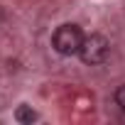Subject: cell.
I'll list each match as a JSON object with an SVG mask.
<instances>
[{"mask_svg": "<svg viewBox=\"0 0 125 125\" xmlns=\"http://www.w3.org/2000/svg\"><path fill=\"white\" fill-rule=\"evenodd\" d=\"M81 44H83V32H81V27H76V25H61V27H56V32L52 34V47H54L59 54H64V56L79 54Z\"/></svg>", "mask_w": 125, "mask_h": 125, "instance_id": "obj_1", "label": "cell"}, {"mask_svg": "<svg viewBox=\"0 0 125 125\" xmlns=\"http://www.w3.org/2000/svg\"><path fill=\"white\" fill-rule=\"evenodd\" d=\"M108 52H110V42L103 37V34H88L83 37V44L79 49V56L83 64H103L108 59Z\"/></svg>", "mask_w": 125, "mask_h": 125, "instance_id": "obj_2", "label": "cell"}, {"mask_svg": "<svg viewBox=\"0 0 125 125\" xmlns=\"http://www.w3.org/2000/svg\"><path fill=\"white\" fill-rule=\"evenodd\" d=\"M15 120H17V123H34V120H37V113H34L30 105H20V108L15 110Z\"/></svg>", "mask_w": 125, "mask_h": 125, "instance_id": "obj_3", "label": "cell"}, {"mask_svg": "<svg viewBox=\"0 0 125 125\" xmlns=\"http://www.w3.org/2000/svg\"><path fill=\"white\" fill-rule=\"evenodd\" d=\"M115 103H118V105L125 110V86H120V88L115 91Z\"/></svg>", "mask_w": 125, "mask_h": 125, "instance_id": "obj_4", "label": "cell"}]
</instances>
